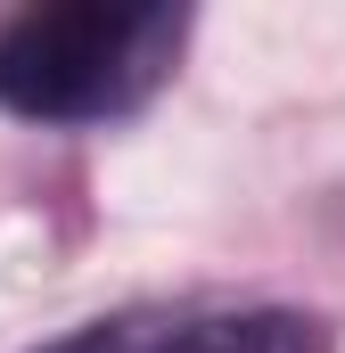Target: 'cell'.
<instances>
[{"label":"cell","instance_id":"obj_1","mask_svg":"<svg viewBox=\"0 0 345 353\" xmlns=\"http://www.w3.org/2000/svg\"><path fill=\"white\" fill-rule=\"evenodd\" d=\"M189 17L157 0H50L0 25V107L25 123H107L148 107Z\"/></svg>","mask_w":345,"mask_h":353},{"label":"cell","instance_id":"obj_2","mask_svg":"<svg viewBox=\"0 0 345 353\" xmlns=\"http://www.w3.org/2000/svg\"><path fill=\"white\" fill-rule=\"evenodd\" d=\"M165 353H329L313 312H222V321H181Z\"/></svg>","mask_w":345,"mask_h":353},{"label":"cell","instance_id":"obj_3","mask_svg":"<svg viewBox=\"0 0 345 353\" xmlns=\"http://www.w3.org/2000/svg\"><path fill=\"white\" fill-rule=\"evenodd\" d=\"M181 329L172 312H115V321H90V329H66L58 345L41 353H165V337Z\"/></svg>","mask_w":345,"mask_h":353}]
</instances>
